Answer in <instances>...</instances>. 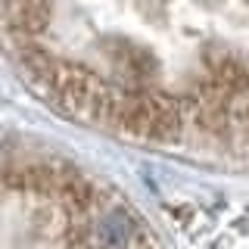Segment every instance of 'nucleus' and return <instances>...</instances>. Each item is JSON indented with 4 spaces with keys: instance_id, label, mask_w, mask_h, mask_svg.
<instances>
[{
    "instance_id": "nucleus-1",
    "label": "nucleus",
    "mask_w": 249,
    "mask_h": 249,
    "mask_svg": "<svg viewBox=\"0 0 249 249\" xmlns=\"http://www.w3.org/2000/svg\"><path fill=\"white\" fill-rule=\"evenodd\" d=\"M128 13V19H143L153 25H175V10L184 19L199 16L206 22L228 19L231 25H249V0H0V22L22 41L37 35L41 25H62L75 16L88 22L93 13Z\"/></svg>"
}]
</instances>
